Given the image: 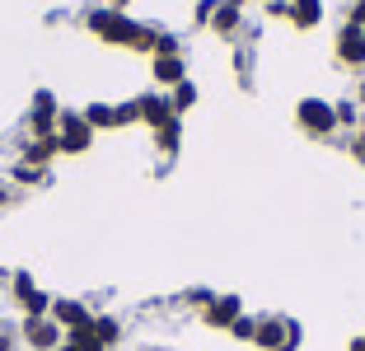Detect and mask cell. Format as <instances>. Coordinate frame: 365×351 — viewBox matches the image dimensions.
Returning a JSON list of instances; mask_svg holds the SVG:
<instances>
[{"label":"cell","instance_id":"cell-1","mask_svg":"<svg viewBox=\"0 0 365 351\" xmlns=\"http://www.w3.org/2000/svg\"><path fill=\"white\" fill-rule=\"evenodd\" d=\"M85 29L108 47H127V52H145V56H155V43H160V29L136 24L127 10H108V5L85 14Z\"/></svg>","mask_w":365,"mask_h":351},{"label":"cell","instance_id":"cell-2","mask_svg":"<svg viewBox=\"0 0 365 351\" xmlns=\"http://www.w3.org/2000/svg\"><path fill=\"white\" fill-rule=\"evenodd\" d=\"M304 328L286 314H262L258 332H253V351H300Z\"/></svg>","mask_w":365,"mask_h":351},{"label":"cell","instance_id":"cell-3","mask_svg":"<svg viewBox=\"0 0 365 351\" xmlns=\"http://www.w3.org/2000/svg\"><path fill=\"white\" fill-rule=\"evenodd\" d=\"M295 127L314 141H333L337 136V113L328 98H300L295 103Z\"/></svg>","mask_w":365,"mask_h":351},{"label":"cell","instance_id":"cell-4","mask_svg":"<svg viewBox=\"0 0 365 351\" xmlns=\"http://www.w3.org/2000/svg\"><path fill=\"white\" fill-rule=\"evenodd\" d=\"M94 136H98V131L85 122V113L61 108V117H56V146H61V155H89Z\"/></svg>","mask_w":365,"mask_h":351},{"label":"cell","instance_id":"cell-5","mask_svg":"<svg viewBox=\"0 0 365 351\" xmlns=\"http://www.w3.org/2000/svg\"><path fill=\"white\" fill-rule=\"evenodd\" d=\"M10 300L19 305L24 319H47V314H52V295H47L29 272H14V277H10Z\"/></svg>","mask_w":365,"mask_h":351},{"label":"cell","instance_id":"cell-6","mask_svg":"<svg viewBox=\"0 0 365 351\" xmlns=\"http://www.w3.org/2000/svg\"><path fill=\"white\" fill-rule=\"evenodd\" d=\"M333 61L342 66V71H365V29H356V24H342V29H337Z\"/></svg>","mask_w":365,"mask_h":351},{"label":"cell","instance_id":"cell-7","mask_svg":"<svg viewBox=\"0 0 365 351\" xmlns=\"http://www.w3.org/2000/svg\"><path fill=\"white\" fill-rule=\"evenodd\" d=\"M19 337H24V351H61L66 332L52 319H19Z\"/></svg>","mask_w":365,"mask_h":351},{"label":"cell","instance_id":"cell-8","mask_svg":"<svg viewBox=\"0 0 365 351\" xmlns=\"http://www.w3.org/2000/svg\"><path fill=\"white\" fill-rule=\"evenodd\" d=\"M56 117H61V103H56L52 89H38L29 108V136H56Z\"/></svg>","mask_w":365,"mask_h":351},{"label":"cell","instance_id":"cell-9","mask_svg":"<svg viewBox=\"0 0 365 351\" xmlns=\"http://www.w3.org/2000/svg\"><path fill=\"white\" fill-rule=\"evenodd\" d=\"M85 122L94 131H118L136 122V103H89L85 108Z\"/></svg>","mask_w":365,"mask_h":351},{"label":"cell","instance_id":"cell-10","mask_svg":"<svg viewBox=\"0 0 365 351\" xmlns=\"http://www.w3.org/2000/svg\"><path fill=\"white\" fill-rule=\"evenodd\" d=\"M47 319H52L61 332H80V328H89V323H94V309H89L85 300L61 295V300H52V314H47Z\"/></svg>","mask_w":365,"mask_h":351},{"label":"cell","instance_id":"cell-11","mask_svg":"<svg viewBox=\"0 0 365 351\" xmlns=\"http://www.w3.org/2000/svg\"><path fill=\"white\" fill-rule=\"evenodd\" d=\"M136 103V122H145L150 131H160L164 122H173V108H169V94L164 89H145L140 98H131Z\"/></svg>","mask_w":365,"mask_h":351},{"label":"cell","instance_id":"cell-12","mask_svg":"<svg viewBox=\"0 0 365 351\" xmlns=\"http://www.w3.org/2000/svg\"><path fill=\"white\" fill-rule=\"evenodd\" d=\"M239 314H244V300H239V295H215L211 305L202 309V323L211 332H230L239 323Z\"/></svg>","mask_w":365,"mask_h":351},{"label":"cell","instance_id":"cell-13","mask_svg":"<svg viewBox=\"0 0 365 351\" xmlns=\"http://www.w3.org/2000/svg\"><path fill=\"white\" fill-rule=\"evenodd\" d=\"M150 80L155 85L164 89V94H169L173 85H182V80H187V56H150Z\"/></svg>","mask_w":365,"mask_h":351},{"label":"cell","instance_id":"cell-14","mask_svg":"<svg viewBox=\"0 0 365 351\" xmlns=\"http://www.w3.org/2000/svg\"><path fill=\"white\" fill-rule=\"evenodd\" d=\"M56 155H61L56 136H29V141L19 146V160H24V164H33V169H47Z\"/></svg>","mask_w":365,"mask_h":351},{"label":"cell","instance_id":"cell-15","mask_svg":"<svg viewBox=\"0 0 365 351\" xmlns=\"http://www.w3.org/2000/svg\"><path fill=\"white\" fill-rule=\"evenodd\" d=\"M239 29H244L239 0H225V5H215V10H211V33H215V38H235Z\"/></svg>","mask_w":365,"mask_h":351},{"label":"cell","instance_id":"cell-16","mask_svg":"<svg viewBox=\"0 0 365 351\" xmlns=\"http://www.w3.org/2000/svg\"><path fill=\"white\" fill-rule=\"evenodd\" d=\"M290 24L300 33H309V29H319L323 24V0H290V14H286Z\"/></svg>","mask_w":365,"mask_h":351},{"label":"cell","instance_id":"cell-17","mask_svg":"<svg viewBox=\"0 0 365 351\" xmlns=\"http://www.w3.org/2000/svg\"><path fill=\"white\" fill-rule=\"evenodd\" d=\"M155 150H160L164 160H173L182 150V117H173V122H164V127L155 131Z\"/></svg>","mask_w":365,"mask_h":351},{"label":"cell","instance_id":"cell-18","mask_svg":"<svg viewBox=\"0 0 365 351\" xmlns=\"http://www.w3.org/2000/svg\"><path fill=\"white\" fill-rule=\"evenodd\" d=\"M94 332H98V342L113 351L122 342V319H118V314H94Z\"/></svg>","mask_w":365,"mask_h":351},{"label":"cell","instance_id":"cell-19","mask_svg":"<svg viewBox=\"0 0 365 351\" xmlns=\"http://www.w3.org/2000/svg\"><path fill=\"white\" fill-rule=\"evenodd\" d=\"M169 108H173V117H182V113H192V108H197V85H192V80H182V85L169 89Z\"/></svg>","mask_w":365,"mask_h":351},{"label":"cell","instance_id":"cell-20","mask_svg":"<svg viewBox=\"0 0 365 351\" xmlns=\"http://www.w3.org/2000/svg\"><path fill=\"white\" fill-rule=\"evenodd\" d=\"M61 351H108V347H103V342H98L94 323H89V328H80V332H66Z\"/></svg>","mask_w":365,"mask_h":351},{"label":"cell","instance_id":"cell-21","mask_svg":"<svg viewBox=\"0 0 365 351\" xmlns=\"http://www.w3.org/2000/svg\"><path fill=\"white\" fill-rule=\"evenodd\" d=\"M333 113H337V131H356L361 127V103H356V98H342V103H333Z\"/></svg>","mask_w":365,"mask_h":351},{"label":"cell","instance_id":"cell-22","mask_svg":"<svg viewBox=\"0 0 365 351\" xmlns=\"http://www.w3.org/2000/svg\"><path fill=\"white\" fill-rule=\"evenodd\" d=\"M10 183H14V188H43V183H47V169H33V164H14V169H10Z\"/></svg>","mask_w":365,"mask_h":351},{"label":"cell","instance_id":"cell-23","mask_svg":"<svg viewBox=\"0 0 365 351\" xmlns=\"http://www.w3.org/2000/svg\"><path fill=\"white\" fill-rule=\"evenodd\" d=\"M253 332H258V319H253V314L244 309V314H239V323L230 328V337H235V342H244V347H253Z\"/></svg>","mask_w":365,"mask_h":351},{"label":"cell","instance_id":"cell-24","mask_svg":"<svg viewBox=\"0 0 365 351\" xmlns=\"http://www.w3.org/2000/svg\"><path fill=\"white\" fill-rule=\"evenodd\" d=\"M0 351H24L19 323H0Z\"/></svg>","mask_w":365,"mask_h":351},{"label":"cell","instance_id":"cell-25","mask_svg":"<svg viewBox=\"0 0 365 351\" xmlns=\"http://www.w3.org/2000/svg\"><path fill=\"white\" fill-rule=\"evenodd\" d=\"M346 24H356V29H365V0H351V10H346Z\"/></svg>","mask_w":365,"mask_h":351},{"label":"cell","instance_id":"cell-26","mask_svg":"<svg viewBox=\"0 0 365 351\" xmlns=\"http://www.w3.org/2000/svg\"><path fill=\"white\" fill-rule=\"evenodd\" d=\"M14 197H19V192H14V188H5V183H0V206H10Z\"/></svg>","mask_w":365,"mask_h":351},{"label":"cell","instance_id":"cell-27","mask_svg":"<svg viewBox=\"0 0 365 351\" xmlns=\"http://www.w3.org/2000/svg\"><path fill=\"white\" fill-rule=\"evenodd\" d=\"M346 351H365V332H356V337L346 342Z\"/></svg>","mask_w":365,"mask_h":351},{"label":"cell","instance_id":"cell-28","mask_svg":"<svg viewBox=\"0 0 365 351\" xmlns=\"http://www.w3.org/2000/svg\"><path fill=\"white\" fill-rule=\"evenodd\" d=\"M103 5H108V10H127L131 0H103Z\"/></svg>","mask_w":365,"mask_h":351},{"label":"cell","instance_id":"cell-29","mask_svg":"<svg viewBox=\"0 0 365 351\" xmlns=\"http://www.w3.org/2000/svg\"><path fill=\"white\" fill-rule=\"evenodd\" d=\"M356 103H361V113H365V80L356 85Z\"/></svg>","mask_w":365,"mask_h":351}]
</instances>
